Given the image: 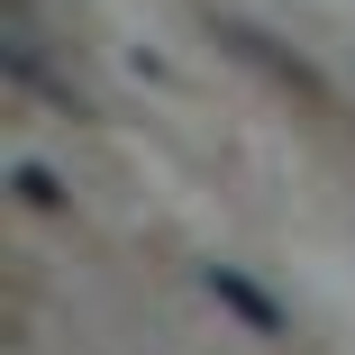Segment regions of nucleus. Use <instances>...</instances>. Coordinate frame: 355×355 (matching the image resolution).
Wrapping results in <instances>:
<instances>
[{
  "label": "nucleus",
  "mask_w": 355,
  "mask_h": 355,
  "mask_svg": "<svg viewBox=\"0 0 355 355\" xmlns=\"http://www.w3.org/2000/svg\"><path fill=\"white\" fill-rule=\"evenodd\" d=\"M19 191H28V200H37V209H64V182H55V173H46V164H19Z\"/></svg>",
  "instance_id": "f03ea898"
},
{
  "label": "nucleus",
  "mask_w": 355,
  "mask_h": 355,
  "mask_svg": "<svg viewBox=\"0 0 355 355\" xmlns=\"http://www.w3.org/2000/svg\"><path fill=\"white\" fill-rule=\"evenodd\" d=\"M200 282H209V301H219V310H237V319H246L255 337H282V310H273V301L255 292V282H246V273H228V264H209Z\"/></svg>",
  "instance_id": "f257e3e1"
}]
</instances>
